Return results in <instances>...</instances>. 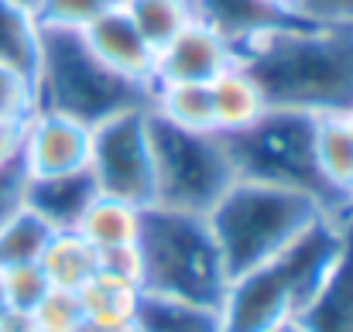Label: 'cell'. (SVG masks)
I'll return each mask as SVG.
<instances>
[{"label": "cell", "mask_w": 353, "mask_h": 332, "mask_svg": "<svg viewBox=\"0 0 353 332\" xmlns=\"http://www.w3.org/2000/svg\"><path fill=\"white\" fill-rule=\"evenodd\" d=\"M14 3H21V7H28V10H34V7H38L41 0H14Z\"/></svg>", "instance_id": "cell-37"}, {"label": "cell", "mask_w": 353, "mask_h": 332, "mask_svg": "<svg viewBox=\"0 0 353 332\" xmlns=\"http://www.w3.org/2000/svg\"><path fill=\"white\" fill-rule=\"evenodd\" d=\"M347 216H353V192L347 196Z\"/></svg>", "instance_id": "cell-39"}, {"label": "cell", "mask_w": 353, "mask_h": 332, "mask_svg": "<svg viewBox=\"0 0 353 332\" xmlns=\"http://www.w3.org/2000/svg\"><path fill=\"white\" fill-rule=\"evenodd\" d=\"M305 332H353V216H343V250L295 319Z\"/></svg>", "instance_id": "cell-13"}, {"label": "cell", "mask_w": 353, "mask_h": 332, "mask_svg": "<svg viewBox=\"0 0 353 332\" xmlns=\"http://www.w3.org/2000/svg\"><path fill=\"white\" fill-rule=\"evenodd\" d=\"M343 116H347V127H350V134H353V107L347 113H343Z\"/></svg>", "instance_id": "cell-38"}, {"label": "cell", "mask_w": 353, "mask_h": 332, "mask_svg": "<svg viewBox=\"0 0 353 332\" xmlns=\"http://www.w3.org/2000/svg\"><path fill=\"white\" fill-rule=\"evenodd\" d=\"M83 38L110 69H117L120 76H127V79H134L141 86H154L158 52L137 31V24L130 21L123 3L114 7V10H107L103 17H97L90 28H83Z\"/></svg>", "instance_id": "cell-11"}, {"label": "cell", "mask_w": 353, "mask_h": 332, "mask_svg": "<svg viewBox=\"0 0 353 332\" xmlns=\"http://www.w3.org/2000/svg\"><path fill=\"white\" fill-rule=\"evenodd\" d=\"M31 319H34L38 332H76L86 315H83V305H79L76 291L48 288V295L31 309Z\"/></svg>", "instance_id": "cell-26"}, {"label": "cell", "mask_w": 353, "mask_h": 332, "mask_svg": "<svg viewBox=\"0 0 353 332\" xmlns=\"http://www.w3.org/2000/svg\"><path fill=\"white\" fill-rule=\"evenodd\" d=\"M271 7H281V10H288V14H295V0H268Z\"/></svg>", "instance_id": "cell-34"}, {"label": "cell", "mask_w": 353, "mask_h": 332, "mask_svg": "<svg viewBox=\"0 0 353 332\" xmlns=\"http://www.w3.org/2000/svg\"><path fill=\"white\" fill-rule=\"evenodd\" d=\"M323 216L330 213L316 199L247 178H236L223 192V199L206 213L230 278L274 260L292 240H299Z\"/></svg>", "instance_id": "cell-5"}, {"label": "cell", "mask_w": 353, "mask_h": 332, "mask_svg": "<svg viewBox=\"0 0 353 332\" xmlns=\"http://www.w3.org/2000/svg\"><path fill=\"white\" fill-rule=\"evenodd\" d=\"M34 113V79L0 65V120H28Z\"/></svg>", "instance_id": "cell-28"}, {"label": "cell", "mask_w": 353, "mask_h": 332, "mask_svg": "<svg viewBox=\"0 0 353 332\" xmlns=\"http://www.w3.org/2000/svg\"><path fill=\"white\" fill-rule=\"evenodd\" d=\"M34 110L59 113L86 123L90 130L127 110H148L151 90L110 69L72 28L41 24L34 65Z\"/></svg>", "instance_id": "cell-3"}, {"label": "cell", "mask_w": 353, "mask_h": 332, "mask_svg": "<svg viewBox=\"0 0 353 332\" xmlns=\"http://www.w3.org/2000/svg\"><path fill=\"white\" fill-rule=\"evenodd\" d=\"M90 175L100 196L130 206L154 203V165H151V130L148 110H127L93 127Z\"/></svg>", "instance_id": "cell-8"}, {"label": "cell", "mask_w": 353, "mask_h": 332, "mask_svg": "<svg viewBox=\"0 0 353 332\" xmlns=\"http://www.w3.org/2000/svg\"><path fill=\"white\" fill-rule=\"evenodd\" d=\"M76 233L97 250H127L137 247V233H141V206L120 203L110 196H97L93 206L83 213V220L76 226Z\"/></svg>", "instance_id": "cell-17"}, {"label": "cell", "mask_w": 353, "mask_h": 332, "mask_svg": "<svg viewBox=\"0 0 353 332\" xmlns=\"http://www.w3.org/2000/svg\"><path fill=\"white\" fill-rule=\"evenodd\" d=\"M38 264H41V271H45L52 288L79 291L100 271V253L76 229H59V233L48 236Z\"/></svg>", "instance_id": "cell-18"}, {"label": "cell", "mask_w": 353, "mask_h": 332, "mask_svg": "<svg viewBox=\"0 0 353 332\" xmlns=\"http://www.w3.org/2000/svg\"><path fill=\"white\" fill-rule=\"evenodd\" d=\"M0 271H3L7 309L31 312V309H34V305L48 295V288H52L38 260H31V264H14V267H0Z\"/></svg>", "instance_id": "cell-27"}, {"label": "cell", "mask_w": 353, "mask_h": 332, "mask_svg": "<svg viewBox=\"0 0 353 332\" xmlns=\"http://www.w3.org/2000/svg\"><path fill=\"white\" fill-rule=\"evenodd\" d=\"M192 7H196V21L210 24L230 45H240V41H247L261 31H271V28L305 21L299 14L271 7L268 0H192Z\"/></svg>", "instance_id": "cell-14"}, {"label": "cell", "mask_w": 353, "mask_h": 332, "mask_svg": "<svg viewBox=\"0 0 353 332\" xmlns=\"http://www.w3.org/2000/svg\"><path fill=\"white\" fill-rule=\"evenodd\" d=\"M90 144L93 130L79 120L59 113L34 110L24 120V147L21 161L28 175H62L90 168Z\"/></svg>", "instance_id": "cell-9"}, {"label": "cell", "mask_w": 353, "mask_h": 332, "mask_svg": "<svg viewBox=\"0 0 353 332\" xmlns=\"http://www.w3.org/2000/svg\"><path fill=\"white\" fill-rule=\"evenodd\" d=\"M271 332H305V329H302V326H299V322L292 319V322H281L278 329H271Z\"/></svg>", "instance_id": "cell-35"}, {"label": "cell", "mask_w": 353, "mask_h": 332, "mask_svg": "<svg viewBox=\"0 0 353 332\" xmlns=\"http://www.w3.org/2000/svg\"><path fill=\"white\" fill-rule=\"evenodd\" d=\"M97 196L100 189L90 168L62 172V175H28L24 209H31L38 220H45L59 233V229H76Z\"/></svg>", "instance_id": "cell-12"}, {"label": "cell", "mask_w": 353, "mask_h": 332, "mask_svg": "<svg viewBox=\"0 0 353 332\" xmlns=\"http://www.w3.org/2000/svg\"><path fill=\"white\" fill-rule=\"evenodd\" d=\"M343 250V220L323 216L274 260L230 278L220 302L223 332H271L299 319Z\"/></svg>", "instance_id": "cell-2"}, {"label": "cell", "mask_w": 353, "mask_h": 332, "mask_svg": "<svg viewBox=\"0 0 353 332\" xmlns=\"http://www.w3.org/2000/svg\"><path fill=\"white\" fill-rule=\"evenodd\" d=\"M316 120L295 110H264L254 123L234 134H220L236 178L281 185L316 199L330 216H347L336 192L326 185L316 161Z\"/></svg>", "instance_id": "cell-6"}, {"label": "cell", "mask_w": 353, "mask_h": 332, "mask_svg": "<svg viewBox=\"0 0 353 332\" xmlns=\"http://www.w3.org/2000/svg\"><path fill=\"white\" fill-rule=\"evenodd\" d=\"M0 332H38L31 312H17V309H3L0 312Z\"/></svg>", "instance_id": "cell-32"}, {"label": "cell", "mask_w": 353, "mask_h": 332, "mask_svg": "<svg viewBox=\"0 0 353 332\" xmlns=\"http://www.w3.org/2000/svg\"><path fill=\"white\" fill-rule=\"evenodd\" d=\"M76 295H79L83 315L93 322H134V312L144 291L137 278L100 267Z\"/></svg>", "instance_id": "cell-19"}, {"label": "cell", "mask_w": 353, "mask_h": 332, "mask_svg": "<svg viewBox=\"0 0 353 332\" xmlns=\"http://www.w3.org/2000/svg\"><path fill=\"white\" fill-rule=\"evenodd\" d=\"M123 10L130 14V21L154 52L165 48L182 28L196 21L192 0H123Z\"/></svg>", "instance_id": "cell-23"}, {"label": "cell", "mask_w": 353, "mask_h": 332, "mask_svg": "<svg viewBox=\"0 0 353 332\" xmlns=\"http://www.w3.org/2000/svg\"><path fill=\"white\" fill-rule=\"evenodd\" d=\"M137 281L148 295L220 309L230 274L206 216L165 206L141 209Z\"/></svg>", "instance_id": "cell-4"}, {"label": "cell", "mask_w": 353, "mask_h": 332, "mask_svg": "<svg viewBox=\"0 0 353 332\" xmlns=\"http://www.w3.org/2000/svg\"><path fill=\"white\" fill-rule=\"evenodd\" d=\"M134 329L137 332H223L220 309L213 305H196L182 298H165V295H141L137 312H134Z\"/></svg>", "instance_id": "cell-16"}, {"label": "cell", "mask_w": 353, "mask_h": 332, "mask_svg": "<svg viewBox=\"0 0 353 332\" xmlns=\"http://www.w3.org/2000/svg\"><path fill=\"white\" fill-rule=\"evenodd\" d=\"M52 233L55 229L45 220H38L31 209H21L14 220H7L0 226V267L38 260Z\"/></svg>", "instance_id": "cell-24"}, {"label": "cell", "mask_w": 353, "mask_h": 332, "mask_svg": "<svg viewBox=\"0 0 353 332\" xmlns=\"http://www.w3.org/2000/svg\"><path fill=\"white\" fill-rule=\"evenodd\" d=\"M7 309V291H3V271H0V312Z\"/></svg>", "instance_id": "cell-36"}, {"label": "cell", "mask_w": 353, "mask_h": 332, "mask_svg": "<svg viewBox=\"0 0 353 332\" xmlns=\"http://www.w3.org/2000/svg\"><path fill=\"white\" fill-rule=\"evenodd\" d=\"M76 332H137L134 322H93V319H83V326Z\"/></svg>", "instance_id": "cell-33"}, {"label": "cell", "mask_w": 353, "mask_h": 332, "mask_svg": "<svg viewBox=\"0 0 353 332\" xmlns=\"http://www.w3.org/2000/svg\"><path fill=\"white\" fill-rule=\"evenodd\" d=\"M148 110L182 130H213L216 134L210 83H154Z\"/></svg>", "instance_id": "cell-20"}, {"label": "cell", "mask_w": 353, "mask_h": 332, "mask_svg": "<svg viewBox=\"0 0 353 332\" xmlns=\"http://www.w3.org/2000/svg\"><path fill=\"white\" fill-rule=\"evenodd\" d=\"M120 3L123 0H41L34 7V17H38V24H48V28L83 31L97 17H103L107 10H114Z\"/></svg>", "instance_id": "cell-25"}, {"label": "cell", "mask_w": 353, "mask_h": 332, "mask_svg": "<svg viewBox=\"0 0 353 332\" xmlns=\"http://www.w3.org/2000/svg\"><path fill=\"white\" fill-rule=\"evenodd\" d=\"M316 161L326 185L347 209V196L353 192V134L343 113L316 120Z\"/></svg>", "instance_id": "cell-21"}, {"label": "cell", "mask_w": 353, "mask_h": 332, "mask_svg": "<svg viewBox=\"0 0 353 332\" xmlns=\"http://www.w3.org/2000/svg\"><path fill=\"white\" fill-rule=\"evenodd\" d=\"M24 192H28V168L24 161H10L0 165V226L14 220L24 209Z\"/></svg>", "instance_id": "cell-29"}, {"label": "cell", "mask_w": 353, "mask_h": 332, "mask_svg": "<svg viewBox=\"0 0 353 332\" xmlns=\"http://www.w3.org/2000/svg\"><path fill=\"white\" fill-rule=\"evenodd\" d=\"M234 65V45L210 24L192 21L165 48H158L154 83H213Z\"/></svg>", "instance_id": "cell-10"}, {"label": "cell", "mask_w": 353, "mask_h": 332, "mask_svg": "<svg viewBox=\"0 0 353 332\" xmlns=\"http://www.w3.org/2000/svg\"><path fill=\"white\" fill-rule=\"evenodd\" d=\"M154 203L179 213L206 216L236 182L227 144L213 130H182L148 110Z\"/></svg>", "instance_id": "cell-7"}, {"label": "cell", "mask_w": 353, "mask_h": 332, "mask_svg": "<svg viewBox=\"0 0 353 332\" xmlns=\"http://www.w3.org/2000/svg\"><path fill=\"white\" fill-rule=\"evenodd\" d=\"M21 147H24V123L21 120H0V165L17 161Z\"/></svg>", "instance_id": "cell-31"}, {"label": "cell", "mask_w": 353, "mask_h": 332, "mask_svg": "<svg viewBox=\"0 0 353 332\" xmlns=\"http://www.w3.org/2000/svg\"><path fill=\"white\" fill-rule=\"evenodd\" d=\"M210 100H213V123H216V134H234L243 130L247 123H254L264 107V96L257 90V83L250 79L247 69L230 65L223 69L213 83H210Z\"/></svg>", "instance_id": "cell-15"}, {"label": "cell", "mask_w": 353, "mask_h": 332, "mask_svg": "<svg viewBox=\"0 0 353 332\" xmlns=\"http://www.w3.org/2000/svg\"><path fill=\"white\" fill-rule=\"evenodd\" d=\"M295 14L312 24H353V0H295Z\"/></svg>", "instance_id": "cell-30"}, {"label": "cell", "mask_w": 353, "mask_h": 332, "mask_svg": "<svg viewBox=\"0 0 353 332\" xmlns=\"http://www.w3.org/2000/svg\"><path fill=\"white\" fill-rule=\"evenodd\" d=\"M38 45H41V24L34 10L14 0H0V65L34 76Z\"/></svg>", "instance_id": "cell-22"}, {"label": "cell", "mask_w": 353, "mask_h": 332, "mask_svg": "<svg viewBox=\"0 0 353 332\" xmlns=\"http://www.w3.org/2000/svg\"><path fill=\"white\" fill-rule=\"evenodd\" d=\"M268 110L340 116L353 107V24L295 21L234 45Z\"/></svg>", "instance_id": "cell-1"}]
</instances>
